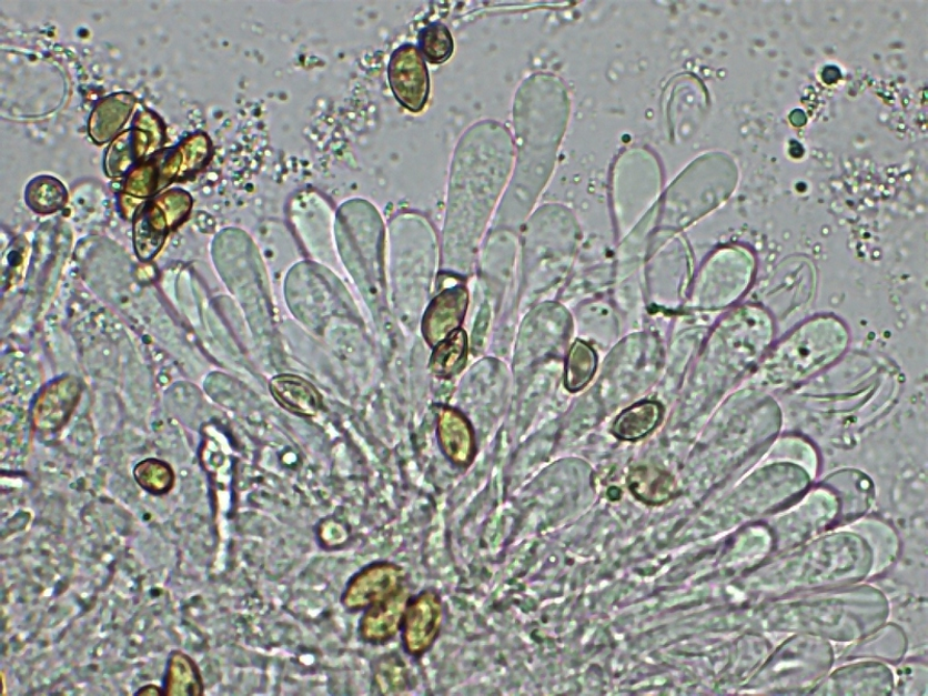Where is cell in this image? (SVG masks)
Returning a JSON list of instances; mask_svg holds the SVG:
<instances>
[{
    "label": "cell",
    "instance_id": "cell-1",
    "mask_svg": "<svg viewBox=\"0 0 928 696\" xmlns=\"http://www.w3.org/2000/svg\"><path fill=\"white\" fill-rule=\"evenodd\" d=\"M173 190L150 200L134 214V246L142 261H150L162 250L170 231L182 224L191 212L192 199Z\"/></svg>",
    "mask_w": 928,
    "mask_h": 696
},
{
    "label": "cell",
    "instance_id": "cell-2",
    "mask_svg": "<svg viewBox=\"0 0 928 696\" xmlns=\"http://www.w3.org/2000/svg\"><path fill=\"white\" fill-rule=\"evenodd\" d=\"M392 92L411 113L424 111L431 92L430 72L420 48L404 43L393 51L389 64Z\"/></svg>",
    "mask_w": 928,
    "mask_h": 696
},
{
    "label": "cell",
    "instance_id": "cell-3",
    "mask_svg": "<svg viewBox=\"0 0 928 696\" xmlns=\"http://www.w3.org/2000/svg\"><path fill=\"white\" fill-rule=\"evenodd\" d=\"M444 622L442 597L433 588L411 596L401 627L404 652L412 657H422L440 637Z\"/></svg>",
    "mask_w": 928,
    "mask_h": 696
},
{
    "label": "cell",
    "instance_id": "cell-4",
    "mask_svg": "<svg viewBox=\"0 0 928 696\" xmlns=\"http://www.w3.org/2000/svg\"><path fill=\"white\" fill-rule=\"evenodd\" d=\"M404 586L402 566L386 561L374 562L349 581L341 602L347 611H365L395 596Z\"/></svg>",
    "mask_w": 928,
    "mask_h": 696
},
{
    "label": "cell",
    "instance_id": "cell-5",
    "mask_svg": "<svg viewBox=\"0 0 928 696\" xmlns=\"http://www.w3.org/2000/svg\"><path fill=\"white\" fill-rule=\"evenodd\" d=\"M82 384L74 376H63L51 383L38 396L33 407V424L42 432H57L68 422L79 403Z\"/></svg>",
    "mask_w": 928,
    "mask_h": 696
},
{
    "label": "cell",
    "instance_id": "cell-6",
    "mask_svg": "<svg viewBox=\"0 0 928 696\" xmlns=\"http://www.w3.org/2000/svg\"><path fill=\"white\" fill-rule=\"evenodd\" d=\"M410 597V591L404 586L395 596L366 608L359 622L360 639L372 646L392 640L401 632Z\"/></svg>",
    "mask_w": 928,
    "mask_h": 696
},
{
    "label": "cell",
    "instance_id": "cell-7",
    "mask_svg": "<svg viewBox=\"0 0 928 696\" xmlns=\"http://www.w3.org/2000/svg\"><path fill=\"white\" fill-rule=\"evenodd\" d=\"M468 304V294L454 289L437 296L428 306L424 332L431 344H440L457 330Z\"/></svg>",
    "mask_w": 928,
    "mask_h": 696
},
{
    "label": "cell",
    "instance_id": "cell-8",
    "mask_svg": "<svg viewBox=\"0 0 928 696\" xmlns=\"http://www.w3.org/2000/svg\"><path fill=\"white\" fill-rule=\"evenodd\" d=\"M135 107V98L129 93H118L100 101L91 113L89 133L98 143H107L118 138Z\"/></svg>",
    "mask_w": 928,
    "mask_h": 696
},
{
    "label": "cell",
    "instance_id": "cell-9",
    "mask_svg": "<svg viewBox=\"0 0 928 696\" xmlns=\"http://www.w3.org/2000/svg\"><path fill=\"white\" fill-rule=\"evenodd\" d=\"M437 436L443 452L456 466H470L476 447L472 427L466 420L454 411H446L441 417Z\"/></svg>",
    "mask_w": 928,
    "mask_h": 696
},
{
    "label": "cell",
    "instance_id": "cell-10",
    "mask_svg": "<svg viewBox=\"0 0 928 696\" xmlns=\"http://www.w3.org/2000/svg\"><path fill=\"white\" fill-rule=\"evenodd\" d=\"M274 399L295 415L312 417L319 414L321 396L312 383L295 375H280L271 381Z\"/></svg>",
    "mask_w": 928,
    "mask_h": 696
},
{
    "label": "cell",
    "instance_id": "cell-11",
    "mask_svg": "<svg viewBox=\"0 0 928 696\" xmlns=\"http://www.w3.org/2000/svg\"><path fill=\"white\" fill-rule=\"evenodd\" d=\"M632 495L643 504L660 506L677 495L675 478L656 468L637 467L627 478Z\"/></svg>",
    "mask_w": 928,
    "mask_h": 696
},
{
    "label": "cell",
    "instance_id": "cell-12",
    "mask_svg": "<svg viewBox=\"0 0 928 696\" xmlns=\"http://www.w3.org/2000/svg\"><path fill=\"white\" fill-rule=\"evenodd\" d=\"M662 407L655 402H640L632 405L618 416L613 425L617 440L636 442L649 434L659 423Z\"/></svg>",
    "mask_w": 928,
    "mask_h": 696
},
{
    "label": "cell",
    "instance_id": "cell-13",
    "mask_svg": "<svg viewBox=\"0 0 928 696\" xmlns=\"http://www.w3.org/2000/svg\"><path fill=\"white\" fill-rule=\"evenodd\" d=\"M165 695L202 696L203 679L196 663L182 652L172 653L165 677Z\"/></svg>",
    "mask_w": 928,
    "mask_h": 696
},
{
    "label": "cell",
    "instance_id": "cell-14",
    "mask_svg": "<svg viewBox=\"0 0 928 696\" xmlns=\"http://www.w3.org/2000/svg\"><path fill=\"white\" fill-rule=\"evenodd\" d=\"M24 196L29 208L42 215L61 211L68 201L65 186L59 179L49 175L34 178L26 188Z\"/></svg>",
    "mask_w": 928,
    "mask_h": 696
},
{
    "label": "cell",
    "instance_id": "cell-15",
    "mask_svg": "<svg viewBox=\"0 0 928 696\" xmlns=\"http://www.w3.org/2000/svg\"><path fill=\"white\" fill-rule=\"evenodd\" d=\"M467 355V336L462 330H456L437 344L431 359V370L440 376H451L463 365Z\"/></svg>",
    "mask_w": 928,
    "mask_h": 696
},
{
    "label": "cell",
    "instance_id": "cell-16",
    "mask_svg": "<svg viewBox=\"0 0 928 696\" xmlns=\"http://www.w3.org/2000/svg\"><path fill=\"white\" fill-rule=\"evenodd\" d=\"M423 58L432 64L447 62L454 53V40L447 26L441 22L430 23L418 36Z\"/></svg>",
    "mask_w": 928,
    "mask_h": 696
},
{
    "label": "cell",
    "instance_id": "cell-17",
    "mask_svg": "<svg viewBox=\"0 0 928 696\" xmlns=\"http://www.w3.org/2000/svg\"><path fill=\"white\" fill-rule=\"evenodd\" d=\"M134 477L138 484L153 496H164L174 486L175 475L169 464L158 458H147L137 464Z\"/></svg>",
    "mask_w": 928,
    "mask_h": 696
},
{
    "label": "cell",
    "instance_id": "cell-18",
    "mask_svg": "<svg viewBox=\"0 0 928 696\" xmlns=\"http://www.w3.org/2000/svg\"><path fill=\"white\" fill-rule=\"evenodd\" d=\"M597 369V354L587 344L577 342L571 351L565 370V386L575 393L584 389Z\"/></svg>",
    "mask_w": 928,
    "mask_h": 696
}]
</instances>
